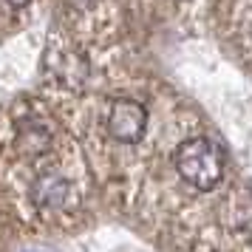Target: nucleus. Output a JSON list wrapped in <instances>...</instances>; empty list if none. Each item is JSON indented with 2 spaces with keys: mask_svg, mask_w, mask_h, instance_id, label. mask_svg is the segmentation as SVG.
Masks as SVG:
<instances>
[{
  "mask_svg": "<svg viewBox=\"0 0 252 252\" xmlns=\"http://www.w3.org/2000/svg\"><path fill=\"white\" fill-rule=\"evenodd\" d=\"M176 173L187 184H193L195 190H213L224 179V159L221 150L204 136H195L182 142L173 153Z\"/></svg>",
  "mask_w": 252,
  "mask_h": 252,
  "instance_id": "1",
  "label": "nucleus"
},
{
  "mask_svg": "<svg viewBox=\"0 0 252 252\" xmlns=\"http://www.w3.org/2000/svg\"><path fill=\"white\" fill-rule=\"evenodd\" d=\"M17 142H20V150L23 153H32L34 156V153H43L51 145V136H48L46 125H40V122H23Z\"/></svg>",
  "mask_w": 252,
  "mask_h": 252,
  "instance_id": "4",
  "label": "nucleus"
},
{
  "mask_svg": "<svg viewBox=\"0 0 252 252\" xmlns=\"http://www.w3.org/2000/svg\"><path fill=\"white\" fill-rule=\"evenodd\" d=\"M6 3H9V6H14V9H23V6H29L32 0H6Z\"/></svg>",
  "mask_w": 252,
  "mask_h": 252,
  "instance_id": "5",
  "label": "nucleus"
},
{
  "mask_svg": "<svg viewBox=\"0 0 252 252\" xmlns=\"http://www.w3.org/2000/svg\"><path fill=\"white\" fill-rule=\"evenodd\" d=\"M148 130V108L136 99L119 96L108 108V133L114 142L136 145Z\"/></svg>",
  "mask_w": 252,
  "mask_h": 252,
  "instance_id": "2",
  "label": "nucleus"
},
{
  "mask_svg": "<svg viewBox=\"0 0 252 252\" xmlns=\"http://www.w3.org/2000/svg\"><path fill=\"white\" fill-rule=\"evenodd\" d=\"M29 193H32L34 207H40V210H60V207H65V201H68L71 184L60 173H40L34 182H32V190Z\"/></svg>",
  "mask_w": 252,
  "mask_h": 252,
  "instance_id": "3",
  "label": "nucleus"
}]
</instances>
